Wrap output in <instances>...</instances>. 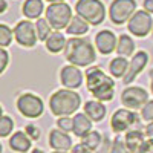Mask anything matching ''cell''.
Masks as SVG:
<instances>
[{
    "label": "cell",
    "instance_id": "cell-1",
    "mask_svg": "<svg viewBox=\"0 0 153 153\" xmlns=\"http://www.w3.org/2000/svg\"><path fill=\"white\" fill-rule=\"evenodd\" d=\"M63 54L69 61V65L78 68H89L97 60V48L84 37H71L68 38Z\"/></svg>",
    "mask_w": 153,
    "mask_h": 153
},
{
    "label": "cell",
    "instance_id": "cell-2",
    "mask_svg": "<svg viewBox=\"0 0 153 153\" xmlns=\"http://www.w3.org/2000/svg\"><path fill=\"white\" fill-rule=\"evenodd\" d=\"M86 87L94 95L95 100L101 103H107L113 100L115 95V81L104 71L94 66L86 71Z\"/></svg>",
    "mask_w": 153,
    "mask_h": 153
},
{
    "label": "cell",
    "instance_id": "cell-3",
    "mask_svg": "<svg viewBox=\"0 0 153 153\" xmlns=\"http://www.w3.org/2000/svg\"><path fill=\"white\" fill-rule=\"evenodd\" d=\"M81 107V97L72 89H58L49 98V109L55 117H71Z\"/></svg>",
    "mask_w": 153,
    "mask_h": 153
},
{
    "label": "cell",
    "instance_id": "cell-4",
    "mask_svg": "<svg viewBox=\"0 0 153 153\" xmlns=\"http://www.w3.org/2000/svg\"><path fill=\"white\" fill-rule=\"evenodd\" d=\"M75 12L92 26H98L106 20V6L101 0H76Z\"/></svg>",
    "mask_w": 153,
    "mask_h": 153
},
{
    "label": "cell",
    "instance_id": "cell-5",
    "mask_svg": "<svg viewBox=\"0 0 153 153\" xmlns=\"http://www.w3.org/2000/svg\"><path fill=\"white\" fill-rule=\"evenodd\" d=\"M45 19L49 22L52 29L61 31L69 26L71 20L74 19V12H72L71 5H68L66 2L49 3V6L45 11Z\"/></svg>",
    "mask_w": 153,
    "mask_h": 153
},
{
    "label": "cell",
    "instance_id": "cell-6",
    "mask_svg": "<svg viewBox=\"0 0 153 153\" xmlns=\"http://www.w3.org/2000/svg\"><path fill=\"white\" fill-rule=\"evenodd\" d=\"M17 110L23 115L25 118H29V120H37L40 118L43 112H45V103L43 100L35 95V94H31V92H26V94H22L19 98H17Z\"/></svg>",
    "mask_w": 153,
    "mask_h": 153
},
{
    "label": "cell",
    "instance_id": "cell-7",
    "mask_svg": "<svg viewBox=\"0 0 153 153\" xmlns=\"http://www.w3.org/2000/svg\"><path fill=\"white\" fill-rule=\"evenodd\" d=\"M136 12V0H112L109 19L113 25H124Z\"/></svg>",
    "mask_w": 153,
    "mask_h": 153
},
{
    "label": "cell",
    "instance_id": "cell-8",
    "mask_svg": "<svg viewBox=\"0 0 153 153\" xmlns=\"http://www.w3.org/2000/svg\"><path fill=\"white\" fill-rule=\"evenodd\" d=\"M121 104L130 110H141L149 101V94L141 86H127L121 92Z\"/></svg>",
    "mask_w": 153,
    "mask_h": 153
},
{
    "label": "cell",
    "instance_id": "cell-9",
    "mask_svg": "<svg viewBox=\"0 0 153 153\" xmlns=\"http://www.w3.org/2000/svg\"><path fill=\"white\" fill-rule=\"evenodd\" d=\"M152 28H153V19H152V14L147 12L146 9H138L132 16V19L127 22V29H129V32L133 34L135 37H139V38L150 34Z\"/></svg>",
    "mask_w": 153,
    "mask_h": 153
},
{
    "label": "cell",
    "instance_id": "cell-10",
    "mask_svg": "<svg viewBox=\"0 0 153 153\" xmlns=\"http://www.w3.org/2000/svg\"><path fill=\"white\" fill-rule=\"evenodd\" d=\"M14 40L23 48H34L38 42L35 23L28 19L17 22V25L14 26Z\"/></svg>",
    "mask_w": 153,
    "mask_h": 153
},
{
    "label": "cell",
    "instance_id": "cell-11",
    "mask_svg": "<svg viewBox=\"0 0 153 153\" xmlns=\"http://www.w3.org/2000/svg\"><path fill=\"white\" fill-rule=\"evenodd\" d=\"M138 123V115L135 110L130 109H118L115 110L112 118H110V129L115 133H123V132H129L132 130V127Z\"/></svg>",
    "mask_w": 153,
    "mask_h": 153
},
{
    "label": "cell",
    "instance_id": "cell-12",
    "mask_svg": "<svg viewBox=\"0 0 153 153\" xmlns=\"http://www.w3.org/2000/svg\"><path fill=\"white\" fill-rule=\"evenodd\" d=\"M60 81L66 89L75 91V89L81 87V84L84 83V74L81 72V69L78 66L66 65L60 71Z\"/></svg>",
    "mask_w": 153,
    "mask_h": 153
},
{
    "label": "cell",
    "instance_id": "cell-13",
    "mask_svg": "<svg viewBox=\"0 0 153 153\" xmlns=\"http://www.w3.org/2000/svg\"><path fill=\"white\" fill-rule=\"evenodd\" d=\"M149 58H150V57H149V54L146 52V51H138V52H135V55H133L132 60H130L129 71H127L126 76L123 78V83L132 84V83L138 78V75L146 69L147 63H149Z\"/></svg>",
    "mask_w": 153,
    "mask_h": 153
},
{
    "label": "cell",
    "instance_id": "cell-14",
    "mask_svg": "<svg viewBox=\"0 0 153 153\" xmlns=\"http://www.w3.org/2000/svg\"><path fill=\"white\" fill-rule=\"evenodd\" d=\"M117 46H118V38L115 35L113 31L110 29H103L97 32L95 35V48L100 54L103 55H110L112 52L117 51Z\"/></svg>",
    "mask_w": 153,
    "mask_h": 153
},
{
    "label": "cell",
    "instance_id": "cell-15",
    "mask_svg": "<svg viewBox=\"0 0 153 153\" xmlns=\"http://www.w3.org/2000/svg\"><path fill=\"white\" fill-rule=\"evenodd\" d=\"M48 141H49L51 149H54L57 152H71L72 147H74L72 138L69 136V133L63 132L60 129H52L51 130Z\"/></svg>",
    "mask_w": 153,
    "mask_h": 153
},
{
    "label": "cell",
    "instance_id": "cell-16",
    "mask_svg": "<svg viewBox=\"0 0 153 153\" xmlns=\"http://www.w3.org/2000/svg\"><path fill=\"white\" fill-rule=\"evenodd\" d=\"M83 112L94 123H100V121L104 120L106 113H107V109H106L104 103H101V101H98V100H89V101H86L84 106H83Z\"/></svg>",
    "mask_w": 153,
    "mask_h": 153
},
{
    "label": "cell",
    "instance_id": "cell-17",
    "mask_svg": "<svg viewBox=\"0 0 153 153\" xmlns=\"http://www.w3.org/2000/svg\"><path fill=\"white\" fill-rule=\"evenodd\" d=\"M92 120L84 112H76L74 115V135L76 138H84L89 132H92Z\"/></svg>",
    "mask_w": 153,
    "mask_h": 153
},
{
    "label": "cell",
    "instance_id": "cell-18",
    "mask_svg": "<svg viewBox=\"0 0 153 153\" xmlns=\"http://www.w3.org/2000/svg\"><path fill=\"white\" fill-rule=\"evenodd\" d=\"M8 144H9L11 150H14L17 153H26V152H29V149L32 146V139L26 135L25 130H19L16 133H12Z\"/></svg>",
    "mask_w": 153,
    "mask_h": 153
},
{
    "label": "cell",
    "instance_id": "cell-19",
    "mask_svg": "<svg viewBox=\"0 0 153 153\" xmlns=\"http://www.w3.org/2000/svg\"><path fill=\"white\" fill-rule=\"evenodd\" d=\"M45 3L43 0H25L22 5V14L28 20H38L42 19V14L45 12Z\"/></svg>",
    "mask_w": 153,
    "mask_h": 153
},
{
    "label": "cell",
    "instance_id": "cell-20",
    "mask_svg": "<svg viewBox=\"0 0 153 153\" xmlns=\"http://www.w3.org/2000/svg\"><path fill=\"white\" fill-rule=\"evenodd\" d=\"M66 43H68L66 35L61 31H54L48 37V40L45 42V48L51 54H58V52H61V51H65Z\"/></svg>",
    "mask_w": 153,
    "mask_h": 153
},
{
    "label": "cell",
    "instance_id": "cell-21",
    "mask_svg": "<svg viewBox=\"0 0 153 153\" xmlns=\"http://www.w3.org/2000/svg\"><path fill=\"white\" fill-rule=\"evenodd\" d=\"M146 139H147L146 132H141L138 129H132L129 132H126V135H124V141L132 153H136L141 149V146L146 143Z\"/></svg>",
    "mask_w": 153,
    "mask_h": 153
},
{
    "label": "cell",
    "instance_id": "cell-22",
    "mask_svg": "<svg viewBox=\"0 0 153 153\" xmlns=\"http://www.w3.org/2000/svg\"><path fill=\"white\" fill-rule=\"evenodd\" d=\"M129 65L130 61L127 60L126 57H115L110 60L109 63V72L113 78H124L127 71H129Z\"/></svg>",
    "mask_w": 153,
    "mask_h": 153
},
{
    "label": "cell",
    "instance_id": "cell-23",
    "mask_svg": "<svg viewBox=\"0 0 153 153\" xmlns=\"http://www.w3.org/2000/svg\"><path fill=\"white\" fill-rule=\"evenodd\" d=\"M91 25H89L84 19H81L80 16H74V19L71 20L69 26L66 28V34L71 37H83L84 34H87Z\"/></svg>",
    "mask_w": 153,
    "mask_h": 153
},
{
    "label": "cell",
    "instance_id": "cell-24",
    "mask_svg": "<svg viewBox=\"0 0 153 153\" xmlns=\"http://www.w3.org/2000/svg\"><path fill=\"white\" fill-rule=\"evenodd\" d=\"M135 42L130 35L121 34L118 37V46H117V52L120 57H133L135 55Z\"/></svg>",
    "mask_w": 153,
    "mask_h": 153
},
{
    "label": "cell",
    "instance_id": "cell-25",
    "mask_svg": "<svg viewBox=\"0 0 153 153\" xmlns=\"http://www.w3.org/2000/svg\"><path fill=\"white\" fill-rule=\"evenodd\" d=\"M103 139H104V136L101 135L98 130H92V132H89L84 138H81V143L87 149H91L92 152H95L101 144H103Z\"/></svg>",
    "mask_w": 153,
    "mask_h": 153
},
{
    "label": "cell",
    "instance_id": "cell-26",
    "mask_svg": "<svg viewBox=\"0 0 153 153\" xmlns=\"http://www.w3.org/2000/svg\"><path fill=\"white\" fill-rule=\"evenodd\" d=\"M35 29H37V35H38V40L40 42H46L48 37L52 34V26L49 25V22L46 19H38L35 22Z\"/></svg>",
    "mask_w": 153,
    "mask_h": 153
},
{
    "label": "cell",
    "instance_id": "cell-27",
    "mask_svg": "<svg viewBox=\"0 0 153 153\" xmlns=\"http://www.w3.org/2000/svg\"><path fill=\"white\" fill-rule=\"evenodd\" d=\"M12 38H14V29H11L8 25L2 23L0 25V46L8 48L12 43Z\"/></svg>",
    "mask_w": 153,
    "mask_h": 153
},
{
    "label": "cell",
    "instance_id": "cell-28",
    "mask_svg": "<svg viewBox=\"0 0 153 153\" xmlns=\"http://www.w3.org/2000/svg\"><path fill=\"white\" fill-rule=\"evenodd\" d=\"M12 130H14V121H12L11 117L3 113L2 118H0V136L6 138L12 133Z\"/></svg>",
    "mask_w": 153,
    "mask_h": 153
},
{
    "label": "cell",
    "instance_id": "cell-29",
    "mask_svg": "<svg viewBox=\"0 0 153 153\" xmlns=\"http://www.w3.org/2000/svg\"><path fill=\"white\" fill-rule=\"evenodd\" d=\"M57 129L66 132V133L72 132L74 130V118H71V117H60L57 120Z\"/></svg>",
    "mask_w": 153,
    "mask_h": 153
},
{
    "label": "cell",
    "instance_id": "cell-30",
    "mask_svg": "<svg viewBox=\"0 0 153 153\" xmlns=\"http://www.w3.org/2000/svg\"><path fill=\"white\" fill-rule=\"evenodd\" d=\"M112 153H132V152L129 150V147H127L124 138L117 136L112 143Z\"/></svg>",
    "mask_w": 153,
    "mask_h": 153
},
{
    "label": "cell",
    "instance_id": "cell-31",
    "mask_svg": "<svg viewBox=\"0 0 153 153\" xmlns=\"http://www.w3.org/2000/svg\"><path fill=\"white\" fill-rule=\"evenodd\" d=\"M141 118L146 123H152L153 121V100H149L144 104V107L141 109Z\"/></svg>",
    "mask_w": 153,
    "mask_h": 153
},
{
    "label": "cell",
    "instance_id": "cell-32",
    "mask_svg": "<svg viewBox=\"0 0 153 153\" xmlns=\"http://www.w3.org/2000/svg\"><path fill=\"white\" fill-rule=\"evenodd\" d=\"M25 132H26V135L32 139V141H38V139H40V129H38L35 124H28L25 127Z\"/></svg>",
    "mask_w": 153,
    "mask_h": 153
},
{
    "label": "cell",
    "instance_id": "cell-33",
    "mask_svg": "<svg viewBox=\"0 0 153 153\" xmlns=\"http://www.w3.org/2000/svg\"><path fill=\"white\" fill-rule=\"evenodd\" d=\"M8 63H9V54L6 48H2L0 49V74H3L8 68Z\"/></svg>",
    "mask_w": 153,
    "mask_h": 153
},
{
    "label": "cell",
    "instance_id": "cell-34",
    "mask_svg": "<svg viewBox=\"0 0 153 153\" xmlns=\"http://www.w3.org/2000/svg\"><path fill=\"white\" fill-rule=\"evenodd\" d=\"M112 143H113V141H110L109 136H104L103 144H101L94 153H112Z\"/></svg>",
    "mask_w": 153,
    "mask_h": 153
},
{
    "label": "cell",
    "instance_id": "cell-35",
    "mask_svg": "<svg viewBox=\"0 0 153 153\" xmlns=\"http://www.w3.org/2000/svg\"><path fill=\"white\" fill-rule=\"evenodd\" d=\"M136 153H153V139H146V143L141 146V149H139Z\"/></svg>",
    "mask_w": 153,
    "mask_h": 153
},
{
    "label": "cell",
    "instance_id": "cell-36",
    "mask_svg": "<svg viewBox=\"0 0 153 153\" xmlns=\"http://www.w3.org/2000/svg\"><path fill=\"white\" fill-rule=\"evenodd\" d=\"M71 153H94V152H92L91 149H87L83 143H80V144H76V146L72 147Z\"/></svg>",
    "mask_w": 153,
    "mask_h": 153
},
{
    "label": "cell",
    "instance_id": "cell-37",
    "mask_svg": "<svg viewBox=\"0 0 153 153\" xmlns=\"http://www.w3.org/2000/svg\"><path fill=\"white\" fill-rule=\"evenodd\" d=\"M144 132H146V136H147L149 139H153V121H152V123H147Z\"/></svg>",
    "mask_w": 153,
    "mask_h": 153
},
{
    "label": "cell",
    "instance_id": "cell-38",
    "mask_svg": "<svg viewBox=\"0 0 153 153\" xmlns=\"http://www.w3.org/2000/svg\"><path fill=\"white\" fill-rule=\"evenodd\" d=\"M143 6L147 12H150V14H153V0H144L143 2Z\"/></svg>",
    "mask_w": 153,
    "mask_h": 153
},
{
    "label": "cell",
    "instance_id": "cell-39",
    "mask_svg": "<svg viewBox=\"0 0 153 153\" xmlns=\"http://www.w3.org/2000/svg\"><path fill=\"white\" fill-rule=\"evenodd\" d=\"M6 8H8V3H6V0H0V12H6Z\"/></svg>",
    "mask_w": 153,
    "mask_h": 153
},
{
    "label": "cell",
    "instance_id": "cell-40",
    "mask_svg": "<svg viewBox=\"0 0 153 153\" xmlns=\"http://www.w3.org/2000/svg\"><path fill=\"white\" fill-rule=\"evenodd\" d=\"M149 76H150V91H152V95H153V69L149 72Z\"/></svg>",
    "mask_w": 153,
    "mask_h": 153
},
{
    "label": "cell",
    "instance_id": "cell-41",
    "mask_svg": "<svg viewBox=\"0 0 153 153\" xmlns=\"http://www.w3.org/2000/svg\"><path fill=\"white\" fill-rule=\"evenodd\" d=\"M49 3H60V2H66V0H46Z\"/></svg>",
    "mask_w": 153,
    "mask_h": 153
},
{
    "label": "cell",
    "instance_id": "cell-42",
    "mask_svg": "<svg viewBox=\"0 0 153 153\" xmlns=\"http://www.w3.org/2000/svg\"><path fill=\"white\" fill-rule=\"evenodd\" d=\"M31 153H45V152H43L42 149H34V150H32Z\"/></svg>",
    "mask_w": 153,
    "mask_h": 153
},
{
    "label": "cell",
    "instance_id": "cell-43",
    "mask_svg": "<svg viewBox=\"0 0 153 153\" xmlns=\"http://www.w3.org/2000/svg\"><path fill=\"white\" fill-rule=\"evenodd\" d=\"M52 153H69V152H57V150H54Z\"/></svg>",
    "mask_w": 153,
    "mask_h": 153
},
{
    "label": "cell",
    "instance_id": "cell-44",
    "mask_svg": "<svg viewBox=\"0 0 153 153\" xmlns=\"http://www.w3.org/2000/svg\"><path fill=\"white\" fill-rule=\"evenodd\" d=\"M152 35H153V28H152Z\"/></svg>",
    "mask_w": 153,
    "mask_h": 153
}]
</instances>
